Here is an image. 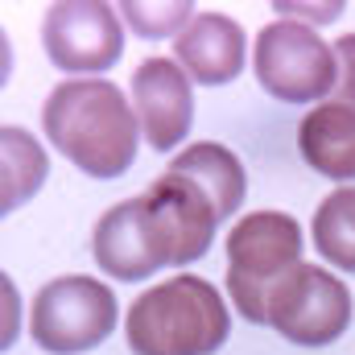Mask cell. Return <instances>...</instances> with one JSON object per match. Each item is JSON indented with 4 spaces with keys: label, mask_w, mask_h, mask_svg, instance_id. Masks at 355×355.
Wrapping results in <instances>:
<instances>
[{
    "label": "cell",
    "mask_w": 355,
    "mask_h": 355,
    "mask_svg": "<svg viewBox=\"0 0 355 355\" xmlns=\"http://www.w3.org/2000/svg\"><path fill=\"white\" fill-rule=\"evenodd\" d=\"M297 149H302V157H306V166L314 174L331 178L339 186H352L355 182V107L339 103V99L314 103L302 116Z\"/></svg>",
    "instance_id": "obj_11"
},
{
    "label": "cell",
    "mask_w": 355,
    "mask_h": 355,
    "mask_svg": "<svg viewBox=\"0 0 355 355\" xmlns=\"http://www.w3.org/2000/svg\"><path fill=\"white\" fill-rule=\"evenodd\" d=\"M248 54V33L227 12H198L174 37V62L198 87H223L240 79Z\"/></svg>",
    "instance_id": "obj_10"
},
{
    "label": "cell",
    "mask_w": 355,
    "mask_h": 355,
    "mask_svg": "<svg viewBox=\"0 0 355 355\" xmlns=\"http://www.w3.org/2000/svg\"><path fill=\"white\" fill-rule=\"evenodd\" d=\"M302 227L285 211H248L227 232V289L232 306L265 327L268 293L293 272L302 261Z\"/></svg>",
    "instance_id": "obj_4"
},
{
    "label": "cell",
    "mask_w": 355,
    "mask_h": 355,
    "mask_svg": "<svg viewBox=\"0 0 355 355\" xmlns=\"http://www.w3.org/2000/svg\"><path fill=\"white\" fill-rule=\"evenodd\" d=\"M219 215L211 198L182 174H157L137 198L107 207L91 232V257L116 281H145L166 265L202 261Z\"/></svg>",
    "instance_id": "obj_1"
},
{
    "label": "cell",
    "mask_w": 355,
    "mask_h": 355,
    "mask_svg": "<svg viewBox=\"0 0 355 355\" xmlns=\"http://www.w3.org/2000/svg\"><path fill=\"white\" fill-rule=\"evenodd\" d=\"M166 170H170V174L190 178V182L211 198V207H215L219 223H223V219H232V215L244 207V194H248L244 162H240L227 145H219V141L186 145L182 153L170 157V166H166Z\"/></svg>",
    "instance_id": "obj_12"
},
{
    "label": "cell",
    "mask_w": 355,
    "mask_h": 355,
    "mask_svg": "<svg viewBox=\"0 0 355 355\" xmlns=\"http://www.w3.org/2000/svg\"><path fill=\"white\" fill-rule=\"evenodd\" d=\"M46 141L87 178L128 174L141 145V120L112 79H67L42 103Z\"/></svg>",
    "instance_id": "obj_2"
},
{
    "label": "cell",
    "mask_w": 355,
    "mask_h": 355,
    "mask_svg": "<svg viewBox=\"0 0 355 355\" xmlns=\"http://www.w3.org/2000/svg\"><path fill=\"white\" fill-rule=\"evenodd\" d=\"M50 178V157L46 149L33 141V132L17 128V124H4L0 128V211H17L25 198H33L42 190V182Z\"/></svg>",
    "instance_id": "obj_13"
},
{
    "label": "cell",
    "mask_w": 355,
    "mask_h": 355,
    "mask_svg": "<svg viewBox=\"0 0 355 355\" xmlns=\"http://www.w3.org/2000/svg\"><path fill=\"white\" fill-rule=\"evenodd\" d=\"M124 335L137 355H215L232 335V310L211 281L182 272L128 306Z\"/></svg>",
    "instance_id": "obj_3"
},
{
    "label": "cell",
    "mask_w": 355,
    "mask_h": 355,
    "mask_svg": "<svg viewBox=\"0 0 355 355\" xmlns=\"http://www.w3.org/2000/svg\"><path fill=\"white\" fill-rule=\"evenodd\" d=\"M132 107L149 149L170 153L186 141L194 120V83L174 58H145L132 71Z\"/></svg>",
    "instance_id": "obj_9"
},
{
    "label": "cell",
    "mask_w": 355,
    "mask_h": 355,
    "mask_svg": "<svg viewBox=\"0 0 355 355\" xmlns=\"http://www.w3.org/2000/svg\"><path fill=\"white\" fill-rule=\"evenodd\" d=\"M265 327L285 343L327 347L352 327V289L322 265H297L265 306Z\"/></svg>",
    "instance_id": "obj_7"
},
{
    "label": "cell",
    "mask_w": 355,
    "mask_h": 355,
    "mask_svg": "<svg viewBox=\"0 0 355 355\" xmlns=\"http://www.w3.org/2000/svg\"><path fill=\"white\" fill-rule=\"evenodd\" d=\"M116 293L99 277L67 272L46 281L29 306V335L50 355H79L116 331Z\"/></svg>",
    "instance_id": "obj_5"
},
{
    "label": "cell",
    "mask_w": 355,
    "mask_h": 355,
    "mask_svg": "<svg viewBox=\"0 0 355 355\" xmlns=\"http://www.w3.org/2000/svg\"><path fill=\"white\" fill-rule=\"evenodd\" d=\"M257 83L281 103H327L339 83L335 46H327L302 21H268L252 46Z\"/></svg>",
    "instance_id": "obj_6"
},
{
    "label": "cell",
    "mask_w": 355,
    "mask_h": 355,
    "mask_svg": "<svg viewBox=\"0 0 355 355\" xmlns=\"http://www.w3.org/2000/svg\"><path fill=\"white\" fill-rule=\"evenodd\" d=\"M335 58H339V83H335V95L331 99L355 107V33H343L335 42Z\"/></svg>",
    "instance_id": "obj_16"
},
{
    "label": "cell",
    "mask_w": 355,
    "mask_h": 355,
    "mask_svg": "<svg viewBox=\"0 0 355 355\" xmlns=\"http://www.w3.org/2000/svg\"><path fill=\"white\" fill-rule=\"evenodd\" d=\"M116 8H120L124 25H128L132 33L149 37V42L170 37V33L178 37V33L198 17L194 4H137V0H128V4H116Z\"/></svg>",
    "instance_id": "obj_15"
},
{
    "label": "cell",
    "mask_w": 355,
    "mask_h": 355,
    "mask_svg": "<svg viewBox=\"0 0 355 355\" xmlns=\"http://www.w3.org/2000/svg\"><path fill=\"white\" fill-rule=\"evenodd\" d=\"M277 12H285V21H302V25H331L343 17V4H277Z\"/></svg>",
    "instance_id": "obj_17"
},
{
    "label": "cell",
    "mask_w": 355,
    "mask_h": 355,
    "mask_svg": "<svg viewBox=\"0 0 355 355\" xmlns=\"http://www.w3.org/2000/svg\"><path fill=\"white\" fill-rule=\"evenodd\" d=\"M46 58L62 75H103L124 54V17L103 0H62L42 17Z\"/></svg>",
    "instance_id": "obj_8"
},
{
    "label": "cell",
    "mask_w": 355,
    "mask_h": 355,
    "mask_svg": "<svg viewBox=\"0 0 355 355\" xmlns=\"http://www.w3.org/2000/svg\"><path fill=\"white\" fill-rule=\"evenodd\" d=\"M4 293H8V331H4V347H8L12 331H17V289H12V281H4Z\"/></svg>",
    "instance_id": "obj_18"
},
{
    "label": "cell",
    "mask_w": 355,
    "mask_h": 355,
    "mask_svg": "<svg viewBox=\"0 0 355 355\" xmlns=\"http://www.w3.org/2000/svg\"><path fill=\"white\" fill-rule=\"evenodd\" d=\"M310 232H314V248L322 252V261H331L343 272H355V182L335 186L318 202Z\"/></svg>",
    "instance_id": "obj_14"
}]
</instances>
